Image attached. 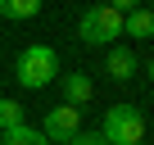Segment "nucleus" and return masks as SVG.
I'll list each match as a JSON object with an SVG mask.
<instances>
[{
  "label": "nucleus",
  "mask_w": 154,
  "mask_h": 145,
  "mask_svg": "<svg viewBox=\"0 0 154 145\" xmlns=\"http://www.w3.org/2000/svg\"><path fill=\"white\" fill-rule=\"evenodd\" d=\"M14 77H18L27 91L50 86V82L59 77V54H54L50 45H27V50L18 54V72H14Z\"/></svg>",
  "instance_id": "obj_1"
},
{
  "label": "nucleus",
  "mask_w": 154,
  "mask_h": 145,
  "mask_svg": "<svg viewBox=\"0 0 154 145\" xmlns=\"http://www.w3.org/2000/svg\"><path fill=\"white\" fill-rule=\"evenodd\" d=\"M77 36L86 45H113V36H122V9H113V5L86 9L82 23H77Z\"/></svg>",
  "instance_id": "obj_2"
},
{
  "label": "nucleus",
  "mask_w": 154,
  "mask_h": 145,
  "mask_svg": "<svg viewBox=\"0 0 154 145\" xmlns=\"http://www.w3.org/2000/svg\"><path fill=\"white\" fill-rule=\"evenodd\" d=\"M109 145H140V136H145V113L140 109H131V104H113L109 113H104V131H100Z\"/></svg>",
  "instance_id": "obj_3"
},
{
  "label": "nucleus",
  "mask_w": 154,
  "mask_h": 145,
  "mask_svg": "<svg viewBox=\"0 0 154 145\" xmlns=\"http://www.w3.org/2000/svg\"><path fill=\"white\" fill-rule=\"evenodd\" d=\"M77 113H82L77 104H54V109L45 113V131H41V136H45L50 145H54V140L68 145V140L77 136Z\"/></svg>",
  "instance_id": "obj_4"
},
{
  "label": "nucleus",
  "mask_w": 154,
  "mask_h": 145,
  "mask_svg": "<svg viewBox=\"0 0 154 145\" xmlns=\"http://www.w3.org/2000/svg\"><path fill=\"white\" fill-rule=\"evenodd\" d=\"M122 36H136V41L140 36H154V9H140V5L127 9L122 14Z\"/></svg>",
  "instance_id": "obj_5"
},
{
  "label": "nucleus",
  "mask_w": 154,
  "mask_h": 145,
  "mask_svg": "<svg viewBox=\"0 0 154 145\" xmlns=\"http://www.w3.org/2000/svg\"><path fill=\"white\" fill-rule=\"evenodd\" d=\"M59 86H63V95H68V104H86V100L95 95V86H91V77H82V72H68V77H59Z\"/></svg>",
  "instance_id": "obj_6"
},
{
  "label": "nucleus",
  "mask_w": 154,
  "mask_h": 145,
  "mask_svg": "<svg viewBox=\"0 0 154 145\" xmlns=\"http://www.w3.org/2000/svg\"><path fill=\"white\" fill-rule=\"evenodd\" d=\"M104 68H109V77L127 82L131 72H136V54H131L127 45H113V50H109V63H104Z\"/></svg>",
  "instance_id": "obj_7"
},
{
  "label": "nucleus",
  "mask_w": 154,
  "mask_h": 145,
  "mask_svg": "<svg viewBox=\"0 0 154 145\" xmlns=\"http://www.w3.org/2000/svg\"><path fill=\"white\" fill-rule=\"evenodd\" d=\"M41 0H0V18H36Z\"/></svg>",
  "instance_id": "obj_8"
},
{
  "label": "nucleus",
  "mask_w": 154,
  "mask_h": 145,
  "mask_svg": "<svg viewBox=\"0 0 154 145\" xmlns=\"http://www.w3.org/2000/svg\"><path fill=\"white\" fill-rule=\"evenodd\" d=\"M0 145H50V140L23 122V127H14V131H5V136H0Z\"/></svg>",
  "instance_id": "obj_9"
},
{
  "label": "nucleus",
  "mask_w": 154,
  "mask_h": 145,
  "mask_svg": "<svg viewBox=\"0 0 154 145\" xmlns=\"http://www.w3.org/2000/svg\"><path fill=\"white\" fill-rule=\"evenodd\" d=\"M14 127H23V104L18 100H0V136L14 131Z\"/></svg>",
  "instance_id": "obj_10"
},
{
  "label": "nucleus",
  "mask_w": 154,
  "mask_h": 145,
  "mask_svg": "<svg viewBox=\"0 0 154 145\" xmlns=\"http://www.w3.org/2000/svg\"><path fill=\"white\" fill-rule=\"evenodd\" d=\"M68 145H109V140H104V136H82V131H77Z\"/></svg>",
  "instance_id": "obj_11"
},
{
  "label": "nucleus",
  "mask_w": 154,
  "mask_h": 145,
  "mask_svg": "<svg viewBox=\"0 0 154 145\" xmlns=\"http://www.w3.org/2000/svg\"><path fill=\"white\" fill-rule=\"evenodd\" d=\"M109 5H113V9H136L140 0H109Z\"/></svg>",
  "instance_id": "obj_12"
},
{
  "label": "nucleus",
  "mask_w": 154,
  "mask_h": 145,
  "mask_svg": "<svg viewBox=\"0 0 154 145\" xmlns=\"http://www.w3.org/2000/svg\"><path fill=\"white\" fill-rule=\"evenodd\" d=\"M149 77H154V59H149Z\"/></svg>",
  "instance_id": "obj_13"
}]
</instances>
